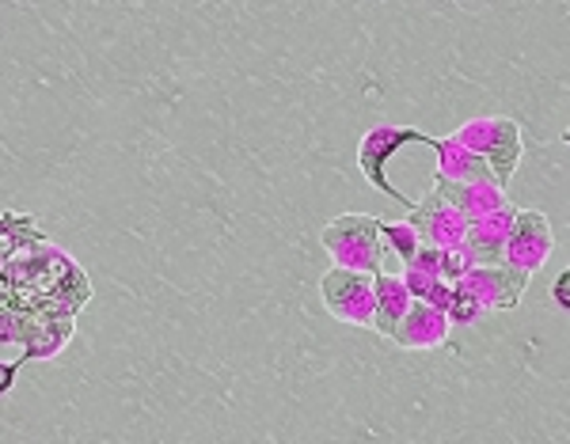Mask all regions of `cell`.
I'll list each match as a JSON object with an SVG mask.
<instances>
[{
	"label": "cell",
	"mask_w": 570,
	"mask_h": 444,
	"mask_svg": "<svg viewBox=\"0 0 570 444\" xmlns=\"http://www.w3.org/2000/svg\"><path fill=\"white\" fill-rule=\"evenodd\" d=\"M556 300H559V308H570V270L559 277V285H556Z\"/></svg>",
	"instance_id": "cell-1"
}]
</instances>
